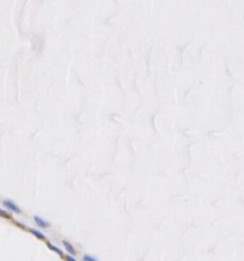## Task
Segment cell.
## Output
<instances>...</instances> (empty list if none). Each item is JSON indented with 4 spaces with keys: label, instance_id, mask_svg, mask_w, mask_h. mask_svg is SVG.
<instances>
[{
    "label": "cell",
    "instance_id": "obj_3",
    "mask_svg": "<svg viewBox=\"0 0 244 261\" xmlns=\"http://www.w3.org/2000/svg\"><path fill=\"white\" fill-rule=\"evenodd\" d=\"M62 243H63V246H64L66 252H68L71 256H74V254H76V251H75V249H74V247L72 246V243H68L67 240H63V241H62Z\"/></svg>",
    "mask_w": 244,
    "mask_h": 261
},
{
    "label": "cell",
    "instance_id": "obj_4",
    "mask_svg": "<svg viewBox=\"0 0 244 261\" xmlns=\"http://www.w3.org/2000/svg\"><path fill=\"white\" fill-rule=\"evenodd\" d=\"M29 229V232H31V234H32L33 236H35L36 238H39V239H45V236L43 235V234H42V232H40V230H36V229H34V228H28Z\"/></svg>",
    "mask_w": 244,
    "mask_h": 261
},
{
    "label": "cell",
    "instance_id": "obj_8",
    "mask_svg": "<svg viewBox=\"0 0 244 261\" xmlns=\"http://www.w3.org/2000/svg\"><path fill=\"white\" fill-rule=\"evenodd\" d=\"M66 261H77V260H76V259L73 257V256L68 254V256H66Z\"/></svg>",
    "mask_w": 244,
    "mask_h": 261
},
{
    "label": "cell",
    "instance_id": "obj_6",
    "mask_svg": "<svg viewBox=\"0 0 244 261\" xmlns=\"http://www.w3.org/2000/svg\"><path fill=\"white\" fill-rule=\"evenodd\" d=\"M83 261H98V259H96V258L90 256V254H84Z\"/></svg>",
    "mask_w": 244,
    "mask_h": 261
},
{
    "label": "cell",
    "instance_id": "obj_7",
    "mask_svg": "<svg viewBox=\"0 0 244 261\" xmlns=\"http://www.w3.org/2000/svg\"><path fill=\"white\" fill-rule=\"evenodd\" d=\"M0 216H2V217H4V218L10 217V215L8 214L7 212H6V210H4V209H0Z\"/></svg>",
    "mask_w": 244,
    "mask_h": 261
},
{
    "label": "cell",
    "instance_id": "obj_5",
    "mask_svg": "<svg viewBox=\"0 0 244 261\" xmlns=\"http://www.w3.org/2000/svg\"><path fill=\"white\" fill-rule=\"evenodd\" d=\"M47 247H49V249H51L52 251L56 252L58 256H63V251H62L58 247L55 246V245H53V243H47Z\"/></svg>",
    "mask_w": 244,
    "mask_h": 261
},
{
    "label": "cell",
    "instance_id": "obj_2",
    "mask_svg": "<svg viewBox=\"0 0 244 261\" xmlns=\"http://www.w3.org/2000/svg\"><path fill=\"white\" fill-rule=\"evenodd\" d=\"M33 221L35 223V225L37 226V227H40V228H49L51 226V223L50 221H47L46 219H44V218H42L41 216H39V215H34L33 216Z\"/></svg>",
    "mask_w": 244,
    "mask_h": 261
},
{
    "label": "cell",
    "instance_id": "obj_1",
    "mask_svg": "<svg viewBox=\"0 0 244 261\" xmlns=\"http://www.w3.org/2000/svg\"><path fill=\"white\" fill-rule=\"evenodd\" d=\"M2 205L6 209H8L9 212H12V213H15V214H20L21 213V208L17 205V204L11 200H4L2 202Z\"/></svg>",
    "mask_w": 244,
    "mask_h": 261
}]
</instances>
